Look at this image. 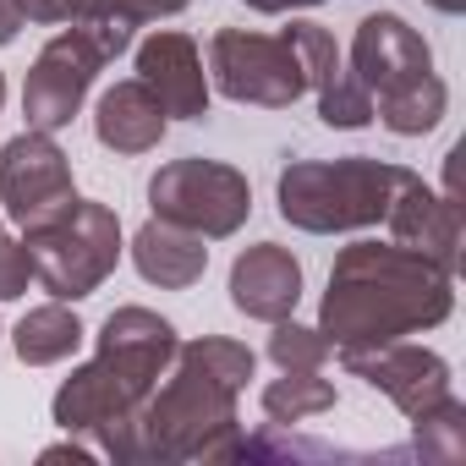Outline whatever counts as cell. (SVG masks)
I'll return each mask as SVG.
<instances>
[{"label": "cell", "mask_w": 466, "mask_h": 466, "mask_svg": "<svg viewBox=\"0 0 466 466\" xmlns=\"http://www.w3.org/2000/svg\"><path fill=\"white\" fill-rule=\"evenodd\" d=\"M253 368L258 357L242 340H176L165 379L116 433L99 439V450L110 461H242L248 433L237 422V400Z\"/></svg>", "instance_id": "6da1fadb"}, {"label": "cell", "mask_w": 466, "mask_h": 466, "mask_svg": "<svg viewBox=\"0 0 466 466\" xmlns=\"http://www.w3.org/2000/svg\"><path fill=\"white\" fill-rule=\"evenodd\" d=\"M455 313V269L400 242H351L329 269L319 335L329 351H368L422 335Z\"/></svg>", "instance_id": "7a4b0ae2"}, {"label": "cell", "mask_w": 466, "mask_h": 466, "mask_svg": "<svg viewBox=\"0 0 466 466\" xmlns=\"http://www.w3.org/2000/svg\"><path fill=\"white\" fill-rule=\"evenodd\" d=\"M176 357V324L148 313V308H116L105 324H99V351L72 368V379L56 390L50 411L66 433H116L143 400L148 390L165 379Z\"/></svg>", "instance_id": "3957f363"}, {"label": "cell", "mask_w": 466, "mask_h": 466, "mask_svg": "<svg viewBox=\"0 0 466 466\" xmlns=\"http://www.w3.org/2000/svg\"><path fill=\"white\" fill-rule=\"evenodd\" d=\"M340 72V45L324 23H286L280 34L219 28L208 39V88L237 105L286 110L302 94H319Z\"/></svg>", "instance_id": "277c9868"}, {"label": "cell", "mask_w": 466, "mask_h": 466, "mask_svg": "<svg viewBox=\"0 0 466 466\" xmlns=\"http://www.w3.org/2000/svg\"><path fill=\"white\" fill-rule=\"evenodd\" d=\"M351 77L368 88L373 99V121L390 127L395 137H422L444 121L450 110V88L433 72V50L428 39L395 17V12H373L357 23L351 39Z\"/></svg>", "instance_id": "5b68a950"}, {"label": "cell", "mask_w": 466, "mask_h": 466, "mask_svg": "<svg viewBox=\"0 0 466 466\" xmlns=\"http://www.w3.org/2000/svg\"><path fill=\"white\" fill-rule=\"evenodd\" d=\"M417 170L395 165V159H368V154H346V159H291L275 181L280 198V219L308 230V237H340V230H368L390 214L395 192L411 181Z\"/></svg>", "instance_id": "8992f818"}, {"label": "cell", "mask_w": 466, "mask_h": 466, "mask_svg": "<svg viewBox=\"0 0 466 466\" xmlns=\"http://www.w3.org/2000/svg\"><path fill=\"white\" fill-rule=\"evenodd\" d=\"M23 242L34 253V280L56 302H83L121 264V219H116L110 203L72 198L56 219L23 230Z\"/></svg>", "instance_id": "52a82bcc"}, {"label": "cell", "mask_w": 466, "mask_h": 466, "mask_svg": "<svg viewBox=\"0 0 466 466\" xmlns=\"http://www.w3.org/2000/svg\"><path fill=\"white\" fill-rule=\"evenodd\" d=\"M148 208L181 230H198L203 242L237 237L253 214V187L237 165L225 159H170L148 181Z\"/></svg>", "instance_id": "ba28073f"}, {"label": "cell", "mask_w": 466, "mask_h": 466, "mask_svg": "<svg viewBox=\"0 0 466 466\" xmlns=\"http://www.w3.org/2000/svg\"><path fill=\"white\" fill-rule=\"evenodd\" d=\"M105 61H116L105 50V39L94 34V23H66L28 66L23 83V116L34 132H61L72 127V116L83 110L94 77L105 72Z\"/></svg>", "instance_id": "9c48e42d"}, {"label": "cell", "mask_w": 466, "mask_h": 466, "mask_svg": "<svg viewBox=\"0 0 466 466\" xmlns=\"http://www.w3.org/2000/svg\"><path fill=\"white\" fill-rule=\"evenodd\" d=\"M72 198H77L72 159L56 143V132H34L28 127V132H17L6 148H0V203H6V214L23 230L56 219Z\"/></svg>", "instance_id": "30bf717a"}, {"label": "cell", "mask_w": 466, "mask_h": 466, "mask_svg": "<svg viewBox=\"0 0 466 466\" xmlns=\"http://www.w3.org/2000/svg\"><path fill=\"white\" fill-rule=\"evenodd\" d=\"M340 362H346L362 384H373L379 395H390L406 417H417V411L439 406L444 395H455L450 362H444L439 351L417 346V340H390V346H368V351H340Z\"/></svg>", "instance_id": "8fae6325"}, {"label": "cell", "mask_w": 466, "mask_h": 466, "mask_svg": "<svg viewBox=\"0 0 466 466\" xmlns=\"http://www.w3.org/2000/svg\"><path fill=\"white\" fill-rule=\"evenodd\" d=\"M137 77L148 83V94L159 99V110L170 121H198L208 116V72L203 56L192 45V34L181 28H154L137 45Z\"/></svg>", "instance_id": "7c38bea8"}, {"label": "cell", "mask_w": 466, "mask_h": 466, "mask_svg": "<svg viewBox=\"0 0 466 466\" xmlns=\"http://www.w3.org/2000/svg\"><path fill=\"white\" fill-rule=\"evenodd\" d=\"M302 302V264L291 248L280 242H253L248 253H237L230 264V308L258 319V324H280L291 319Z\"/></svg>", "instance_id": "4fadbf2b"}, {"label": "cell", "mask_w": 466, "mask_h": 466, "mask_svg": "<svg viewBox=\"0 0 466 466\" xmlns=\"http://www.w3.org/2000/svg\"><path fill=\"white\" fill-rule=\"evenodd\" d=\"M384 225H390V237H395L400 248H417V253H428L433 264L455 269V258H461V214H455V198L433 192L422 176H411V181L395 192Z\"/></svg>", "instance_id": "5bb4252c"}, {"label": "cell", "mask_w": 466, "mask_h": 466, "mask_svg": "<svg viewBox=\"0 0 466 466\" xmlns=\"http://www.w3.org/2000/svg\"><path fill=\"white\" fill-rule=\"evenodd\" d=\"M165 127H170V116L159 110V99L148 94L143 77H121L94 105V137L110 154H148L165 143Z\"/></svg>", "instance_id": "9a60e30c"}, {"label": "cell", "mask_w": 466, "mask_h": 466, "mask_svg": "<svg viewBox=\"0 0 466 466\" xmlns=\"http://www.w3.org/2000/svg\"><path fill=\"white\" fill-rule=\"evenodd\" d=\"M132 264H137V275H143L148 286H159V291H187V286L203 280L208 248H203L198 230H181V225L148 214V219L137 225V237H132Z\"/></svg>", "instance_id": "2e32d148"}, {"label": "cell", "mask_w": 466, "mask_h": 466, "mask_svg": "<svg viewBox=\"0 0 466 466\" xmlns=\"http://www.w3.org/2000/svg\"><path fill=\"white\" fill-rule=\"evenodd\" d=\"M83 319H77V308H66V302H39V308H28L23 319H17V329H12V351L28 362V368H50V362H66L77 346H83Z\"/></svg>", "instance_id": "e0dca14e"}, {"label": "cell", "mask_w": 466, "mask_h": 466, "mask_svg": "<svg viewBox=\"0 0 466 466\" xmlns=\"http://www.w3.org/2000/svg\"><path fill=\"white\" fill-rule=\"evenodd\" d=\"M258 406H264V417L275 428H291V422L335 411V384L324 379V368H280V379L264 384Z\"/></svg>", "instance_id": "ac0fdd59"}, {"label": "cell", "mask_w": 466, "mask_h": 466, "mask_svg": "<svg viewBox=\"0 0 466 466\" xmlns=\"http://www.w3.org/2000/svg\"><path fill=\"white\" fill-rule=\"evenodd\" d=\"M411 450L433 466H461L466 461V406L444 395L439 406L411 417Z\"/></svg>", "instance_id": "d6986e66"}, {"label": "cell", "mask_w": 466, "mask_h": 466, "mask_svg": "<svg viewBox=\"0 0 466 466\" xmlns=\"http://www.w3.org/2000/svg\"><path fill=\"white\" fill-rule=\"evenodd\" d=\"M319 121H324V127H340V132H357V127L373 121V99H368V88H362L346 66L319 88Z\"/></svg>", "instance_id": "ffe728a7"}, {"label": "cell", "mask_w": 466, "mask_h": 466, "mask_svg": "<svg viewBox=\"0 0 466 466\" xmlns=\"http://www.w3.org/2000/svg\"><path fill=\"white\" fill-rule=\"evenodd\" d=\"M269 362H275V368H324V362H329V340H324L313 324L280 319L275 335H269Z\"/></svg>", "instance_id": "44dd1931"}, {"label": "cell", "mask_w": 466, "mask_h": 466, "mask_svg": "<svg viewBox=\"0 0 466 466\" xmlns=\"http://www.w3.org/2000/svg\"><path fill=\"white\" fill-rule=\"evenodd\" d=\"M28 286H34V253H28V242L0 237V302L28 297Z\"/></svg>", "instance_id": "7402d4cb"}, {"label": "cell", "mask_w": 466, "mask_h": 466, "mask_svg": "<svg viewBox=\"0 0 466 466\" xmlns=\"http://www.w3.org/2000/svg\"><path fill=\"white\" fill-rule=\"evenodd\" d=\"M192 0H99L94 12H110V17H121L127 28H143V23H159V17H176V12H187Z\"/></svg>", "instance_id": "603a6c76"}, {"label": "cell", "mask_w": 466, "mask_h": 466, "mask_svg": "<svg viewBox=\"0 0 466 466\" xmlns=\"http://www.w3.org/2000/svg\"><path fill=\"white\" fill-rule=\"evenodd\" d=\"M28 23H50V28H66V23H83L94 17L99 0H17Z\"/></svg>", "instance_id": "cb8c5ba5"}, {"label": "cell", "mask_w": 466, "mask_h": 466, "mask_svg": "<svg viewBox=\"0 0 466 466\" xmlns=\"http://www.w3.org/2000/svg\"><path fill=\"white\" fill-rule=\"evenodd\" d=\"M23 23H28V17H23V6H17V0H0V50H6V45L23 34Z\"/></svg>", "instance_id": "d4e9b609"}, {"label": "cell", "mask_w": 466, "mask_h": 466, "mask_svg": "<svg viewBox=\"0 0 466 466\" xmlns=\"http://www.w3.org/2000/svg\"><path fill=\"white\" fill-rule=\"evenodd\" d=\"M248 12H264V17H280V12H302V6H324V0H242Z\"/></svg>", "instance_id": "484cf974"}, {"label": "cell", "mask_w": 466, "mask_h": 466, "mask_svg": "<svg viewBox=\"0 0 466 466\" xmlns=\"http://www.w3.org/2000/svg\"><path fill=\"white\" fill-rule=\"evenodd\" d=\"M61 455H72V461H94V450L77 444V433H72V444H50V450H45V461H61Z\"/></svg>", "instance_id": "4316f807"}, {"label": "cell", "mask_w": 466, "mask_h": 466, "mask_svg": "<svg viewBox=\"0 0 466 466\" xmlns=\"http://www.w3.org/2000/svg\"><path fill=\"white\" fill-rule=\"evenodd\" d=\"M428 6L444 12V17H461V12H466V0H428Z\"/></svg>", "instance_id": "83f0119b"}, {"label": "cell", "mask_w": 466, "mask_h": 466, "mask_svg": "<svg viewBox=\"0 0 466 466\" xmlns=\"http://www.w3.org/2000/svg\"><path fill=\"white\" fill-rule=\"evenodd\" d=\"M0 105H6V77H0Z\"/></svg>", "instance_id": "f1b7e54d"}]
</instances>
